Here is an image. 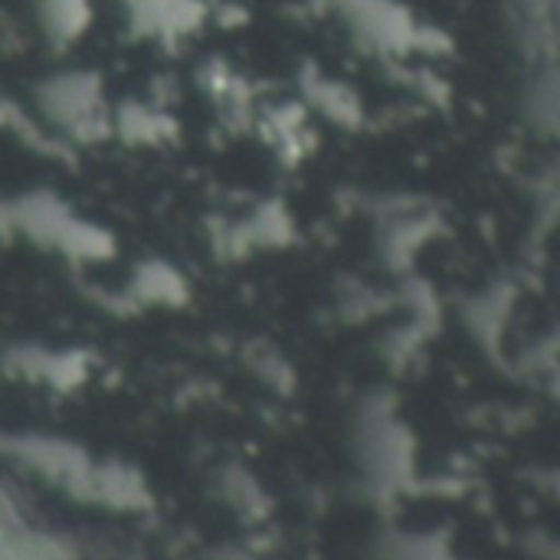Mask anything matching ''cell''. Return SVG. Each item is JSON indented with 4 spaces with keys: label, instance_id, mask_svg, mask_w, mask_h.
I'll use <instances>...</instances> for the list:
<instances>
[{
    "label": "cell",
    "instance_id": "cell-1",
    "mask_svg": "<svg viewBox=\"0 0 560 560\" xmlns=\"http://www.w3.org/2000/svg\"><path fill=\"white\" fill-rule=\"evenodd\" d=\"M10 236H26L30 243L52 249L72 262H102L115 253V240L105 226L82 220L66 200L49 190H30L7 200Z\"/></svg>",
    "mask_w": 560,
    "mask_h": 560
},
{
    "label": "cell",
    "instance_id": "cell-2",
    "mask_svg": "<svg viewBox=\"0 0 560 560\" xmlns=\"http://www.w3.org/2000/svg\"><path fill=\"white\" fill-rule=\"evenodd\" d=\"M328 7L345 20L354 43L374 56L400 59L450 49V39L436 26L420 23L400 0H328Z\"/></svg>",
    "mask_w": 560,
    "mask_h": 560
},
{
    "label": "cell",
    "instance_id": "cell-3",
    "mask_svg": "<svg viewBox=\"0 0 560 560\" xmlns=\"http://www.w3.org/2000/svg\"><path fill=\"white\" fill-rule=\"evenodd\" d=\"M36 105L52 135L75 144H98L112 135V105L92 69L52 72L36 85Z\"/></svg>",
    "mask_w": 560,
    "mask_h": 560
},
{
    "label": "cell",
    "instance_id": "cell-4",
    "mask_svg": "<svg viewBox=\"0 0 560 560\" xmlns=\"http://www.w3.org/2000/svg\"><path fill=\"white\" fill-rule=\"evenodd\" d=\"M512 36L532 69V98H555V56H558V0H505ZM548 112V108H545Z\"/></svg>",
    "mask_w": 560,
    "mask_h": 560
},
{
    "label": "cell",
    "instance_id": "cell-5",
    "mask_svg": "<svg viewBox=\"0 0 560 560\" xmlns=\"http://www.w3.org/2000/svg\"><path fill=\"white\" fill-rule=\"evenodd\" d=\"M121 7L128 30L138 39H154L161 46H177L207 20L203 0H121Z\"/></svg>",
    "mask_w": 560,
    "mask_h": 560
},
{
    "label": "cell",
    "instance_id": "cell-6",
    "mask_svg": "<svg viewBox=\"0 0 560 560\" xmlns=\"http://www.w3.org/2000/svg\"><path fill=\"white\" fill-rule=\"evenodd\" d=\"M292 236H295V223H292L289 210L279 200H269V203L256 207L246 220L223 226V233L217 236V253L230 256V259H243L246 253L282 249L292 243Z\"/></svg>",
    "mask_w": 560,
    "mask_h": 560
},
{
    "label": "cell",
    "instance_id": "cell-7",
    "mask_svg": "<svg viewBox=\"0 0 560 560\" xmlns=\"http://www.w3.org/2000/svg\"><path fill=\"white\" fill-rule=\"evenodd\" d=\"M13 453L30 463L33 469H39L43 476H49L52 482H62L66 489L89 495V482H92V466L85 463V456L59 440H46V436H30L13 443Z\"/></svg>",
    "mask_w": 560,
    "mask_h": 560
},
{
    "label": "cell",
    "instance_id": "cell-8",
    "mask_svg": "<svg viewBox=\"0 0 560 560\" xmlns=\"http://www.w3.org/2000/svg\"><path fill=\"white\" fill-rule=\"evenodd\" d=\"M187 279L164 259H144L121 292V302H128L131 308H180L187 305Z\"/></svg>",
    "mask_w": 560,
    "mask_h": 560
},
{
    "label": "cell",
    "instance_id": "cell-9",
    "mask_svg": "<svg viewBox=\"0 0 560 560\" xmlns=\"http://www.w3.org/2000/svg\"><path fill=\"white\" fill-rule=\"evenodd\" d=\"M112 135L131 148H161L177 138V121L161 105L128 98L112 108Z\"/></svg>",
    "mask_w": 560,
    "mask_h": 560
},
{
    "label": "cell",
    "instance_id": "cell-10",
    "mask_svg": "<svg viewBox=\"0 0 560 560\" xmlns=\"http://www.w3.org/2000/svg\"><path fill=\"white\" fill-rule=\"evenodd\" d=\"M299 89H302L305 102L312 108H318L331 125L358 128L364 121V105H361L358 92L351 85H345L341 79H331L315 66H305L299 75Z\"/></svg>",
    "mask_w": 560,
    "mask_h": 560
},
{
    "label": "cell",
    "instance_id": "cell-11",
    "mask_svg": "<svg viewBox=\"0 0 560 560\" xmlns=\"http://www.w3.org/2000/svg\"><path fill=\"white\" fill-rule=\"evenodd\" d=\"M7 364L30 377L43 381L56 390H72L75 384L85 381V354L79 351H46V348H16L7 354Z\"/></svg>",
    "mask_w": 560,
    "mask_h": 560
},
{
    "label": "cell",
    "instance_id": "cell-12",
    "mask_svg": "<svg viewBox=\"0 0 560 560\" xmlns=\"http://www.w3.org/2000/svg\"><path fill=\"white\" fill-rule=\"evenodd\" d=\"M36 16L43 26V36L56 46L66 49L92 23V0H36Z\"/></svg>",
    "mask_w": 560,
    "mask_h": 560
},
{
    "label": "cell",
    "instance_id": "cell-13",
    "mask_svg": "<svg viewBox=\"0 0 560 560\" xmlns=\"http://www.w3.org/2000/svg\"><path fill=\"white\" fill-rule=\"evenodd\" d=\"M512 312V289L505 285H492L486 292H479L469 308H466V322L472 328L476 338H482L486 345H495L502 338V328L509 322Z\"/></svg>",
    "mask_w": 560,
    "mask_h": 560
},
{
    "label": "cell",
    "instance_id": "cell-14",
    "mask_svg": "<svg viewBox=\"0 0 560 560\" xmlns=\"http://www.w3.org/2000/svg\"><path fill=\"white\" fill-rule=\"evenodd\" d=\"M89 495L98 499V502H105V505H115V509H138V505H144V486L125 466L92 469Z\"/></svg>",
    "mask_w": 560,
    "mask_h": 560
},
{
    "label": "cell",
    "instance_id": "cell-15",
    "mask_svg": "<svg viewBox=\"0 0 560 560\" xmlns=\"http://www.w3.org/2000/svg\"><path fill=\"white\" fill-rule=\"evenodd\" d=\"M427 236H433V220L430 217H397L387 233H384V256L394 269L407 266L413 259V253L427 243Z\"/></svg>",
    "mask_w": 560,
    "mask_h": 560
},
{
    "label": "cell",
    "instance_id": "cell-16",
    "mask_svg": "<svg viewBox=\"0 0 560 560\" xmlns=\"http://www.w3.org/2000/svg\"><path fill=\"white\" fill-rule=\"evenodd\" d=\"M0 131H10L13 138H20L23 144H30L33 151L39 154H49V158H59V151H66V144H59L52 138V131L39 128L16 102H10L7 95H0Z\"/></svg>",
    "mask_w": 560,
    "mask_h": 560
},
{
    "label": "cell",
    "instance_id": "cell-17",
    "mask_svg": "<svg viewBox=\"0 0 560 560\" xmlns=\"http://www.w3.org/2000/svg\"><path fill=\"white\" fill-rule=\"evenodd\" d=\"M302 138H308V125L299 108L282 105L269 115V141L276 148H282V154H292V161L302 158V151H305Z\"/></svg>",
    "mask_w": 560,
    "mask_h": 560
}]
</instances>
